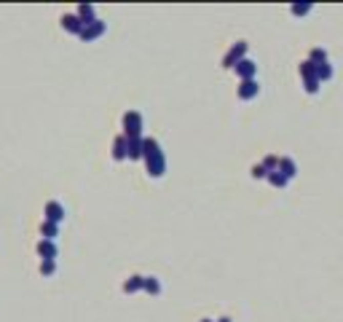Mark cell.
Segmentation results:
<instances>
[{
	"label": "cell",
	"instance_id": "obj_1",
	"mask_svg": "<svg viewBox=\"0 0 343 322\" xmlns=\"http://www.w3.org/2000/svg\"><path fill=\"white\" fill-rule=\"evenodd\" d=\"M124 137L126 140L143 137V113H137V110L124 113Z\"/></svg>",
	"mask_w": 343,
	"mask_h": 322
},
{
	"label": "cell",
	"instance_id": "obj_2",
	"mask_svg": "<svg viewBox=\"0 0 343 322\" xmlns=\"http://www.w3.org/2000/svg\"><path fill=\"white\" fill-rule=\"evenodd\" d=\"M300 78H303V89L309 91V94H316L319 91V75H316V65L314 62H309V59H306V62H300Z\"/></svg>",
	"mask_w": 343,
	"mask_h": 322
},
{
	"label": "cell",
	"instance_id": "obj_3",
	"mask_svg": "<svg viewBox=\"0 0 343 322\" xmlns=\"http://www.w3.org/2000/svg\"><path fill=\"white\" fill-rule=\"evenodd\" d=\"M241 59H247V43H244V41L233 43L231 49H228V54L223 56V67H226V70H233L236 65L241 62Z\"/></svg>",
	"mask_w": 343,
	"mask_h": 322
},
{
	"label": "cell",
	"instance_id": "obj_4",
	"mask_svg": "<svg viewBox=\"0 0 343 322\" xmlns=\"http://www.w3.org/2000/svg\"><path fill=\"white\" fill-rule=\"evenodd\" d=\"M145 166H148V175L150 177H164V175H167V156H164V150L148 156L145 159Z\"/></svg>",
	"mask_w": 343,
	"mask_h": 322
},
{
	"label": "cell",
	"instance_id": "obj_5",
	"mask_svg": "<svg viewBox=\"0 0 343 322\" xmlns=\"http://www.w3.org/2000/svg\"><path fill=\"white\" fill-rule=\"evenodd\" d=\"M105 30H108V25H105L102 19H97V22H91V25H86L84 32H80L78 38L84 41V43H89V41H97L99 35H105Z\"/></svg>",
	"mask_w": 343,
	"mask_h": 322
},
{
	"label": "cell",
	"instance_id": "obj_6",
	"mask_svg": "<svg viewBox=\"0 0 343 322\" xmlns=\"http://www.w3.org/2000/svg\"><path fill=\"white\" fill-rule=\"evenodd\" d=\"M233 70H236V75H239L241 81H255V75H257V65L252 62V59H241Z\"/></svg>",
	"mask_w": 343,
	"mask_h": 322
},
{
	"label": "cell",
	"instance_id": "obj_7",
	"mask_svg": "<svg viewBox=\"0 0 343 322\" xmlns=\"http://www.w3.org/2000/svg\"><path fill=\"white\" fill-rule=\"evenodd\" d=\"M46 220H49V223H62L65 220V207L62 204H59V201H49V204H46Z\"/></svg>",
	"mask_w": 343,
	"mask_h": 322
},
{
	"label": "cell",
	"instance_id": "obj_8",
	"mask_svg": "<svg viewBox=\"0 0 343 322\" xmlns=\"http://www.w3.org/2000/svg\"><path fill=\"white\" fill-rule=\"evenodd\" d=\"M257 94H260V83L257 81H241L239 83V100H255L257 97Z\"/></svg>",
	"mask_w": 343,
	"mask_h": 322
},
{
	"label": "cell",
	"instance_id": "obj_9",
	"mask_svg": "<svg viewBox=\"0 0 343 322\" xmlns=\"http://www.w3.org/2000/svg\"><path fill=\"white\" fill-rule=\"evenodd\" d=\"M113 159H115V161L129 159V140H126L124 135H118V137L113 140Z\"/></svg>",
	"mask_w": 343,
	"mask_h": 322
},
{
	"label": "cell",
	"instance_id": "obj_10",
	"mask_svg": "<svg viewBox=\"0 0 343 322\" xmlns=\"http://www.w3.org/2000/svg\"><path fill=\"white\" fill-rule=\"evenodd\" d=\"M62 27L67 32H73V35H80V32H84V22L78 19V14H65L62 16Z\"/></svg>",
	"mask_w": 343,
	"mask_h": 322
},
{
	"label": "cell",
	"instance_id": "obj_11",
	"mask_svg": "<svg viewBox=\"0 0 343 322\" xmlns=\"http://www.w3.org/2000/svg\"><path fill=\"white\" fill-rule=\"evenodd\" d=\"M38 255H41L43 260H56L59 250H56V244H54V242H49V239H41V242H38Z\"/></svg>",
	"mask_w": 343,
	"mask_h": 322
},
{
	"label": "cell",
	"instance_id": "obj_12",
	"mask_svg": "<svg viewBox=\"0 0 343 322\" xmlns=\"http://www.w3.org/2000/svg\"><path fill=\"white\" fill-rule=\"evenodd\" d=\"M143 288H145V277H139V274H134V277H129V279L124 282V293H129V295H132V293H139Z\"/></svg>",
	"mask_w": 343,
	"mask_h": 322
},
{
	"label": "cell",
	"instance_id": "obj_13",
	"mask_svg": "<svg viewBox=\"0 0 343 322\" xmlns=\"http://www.w3.org/2000/svg\"><path fill=\"white\" fill-rule=\"evenodd\" d=\"M279 172L287 177V180H292L295 175H298V164H295L292 159H279Z\"/></svg>",
	"mask_w": 343,
	"mask_h": 322
},
{
	"label": "cell",
	"instance_id": "obj_14",
	"mask_svg": "<svg viewBox=\"0 0 343 322\" xmlns=\"http://www.w3.org/2000/svg\"><path fill=\"white\" fill-rule=\"evenodd\" d=\"M78 19L84 22V27H86V25H91V22H97V16H94V6L80 3V6H78Z\"/></svg>",
	"mask_w": 343,
	"mask_h": 322
},
{
	"label": "cell",
	"instance_id": "obj_15",
	"mask_svg": "<svg viewBox=\"0 0 343 322\" xmlns=\"http://www.w3.org/2000/svg\"><path fill=\"white\" fill-rule=\"evenodd\" d=\"M143 140H145V137H134V140H129V159H134V161L143 159Z\"/></svg>",
	"mask_w": 343,
	"mask_h": 322
},
{
	"label": "cell",
	"instance_id": "obj_16",
	"mask_svg": "<svg viewBox=\"0 0 343 322\" xmlns=\"http://www.w3.org/2000/svg\"><path fill=\"white\" fill-rule=\"evenodd\" d=\"M41 234H43V239L54 242L56 236H59V225H56V223H49V220H43V225H41Z\"/></svg>",
	"mask_w": 343,
	"mask_h": 322
},
{
	"label": "cell",
	"instance_id": "obj_17",
	"mask_svg": "<svg viewBox=\"0 0 343 322\" xmlns=\"http://www.w3.org/2000/svg\"><path fill=\"white\" fill-rule=\"evenodd\" d=\"M145 293H150V295H158L161 293V282L156 279V277H145V288H143Z\"/></svg>",
	"mask_w": 343,
	"mask_h": 322
},
{
	"label": "cell",
	"instance_id": "obj_18",
	"mask_svg": "<svg viewBox=\"0 0 343 322\" xmlns=\"http://www.w3.org/2000/svg\"><path fill=\"white\" fill-rule=\"evenodd\" d=\"M316 75H319V81H330V78H333V65H330V62L316 65Z\"/></svg>",
	"mask_w": 343,
	"mask_h": 322
},
{
	"label": "cell",
	"instance_id": "obj_19",
	"mask_svg": "<svg viewBox=\"0 0 343 322\" xmlns=\"http://www.w3.org/2000/svg\"><path fill=\"white\" fill-rule=\"evenodd\" d=\"M268 183L274 185V188H285V185H287V177L281 175V172H271V175H268Z\"/></svg>",
	"mask_w": 343,
	"mask_h": 322
},
{
	"label": "cell",
	"instance_id": "obj_20",
	"mask_svg": "<svg viewBox=\"0 0 343 322\" xmlns=\"http://www.w3.org/2000/svg\"><path fill=\"white\" fill-rule=\"evenodd\" d=\"M309 62H314V65H322V62H327V51H325V49H311Z\"/></svg>",
	"mask_w": 343,
	"mask_h": 322
},
{
	"label": "cell",
	"instance_id": "obj_21",
	"mask_svg": "<svg viewBox=\"0 0 343 322\" xmlns=\"http://www.w3.org/2000/svg\"><path fill=\"white\" fill-rule=\"evenodd\" d=\"M263 166H266L268 175H271V172H279V159H276V156H266V159H263Z\"/></svg>",
	"mask_w": 343,
	"mask_h": 322
},
{
	"label": "cell",
	"instance_id": "obj_22",
	"mask_svg": "<svg viewBox=\"0 0 343 322\" xmlns=\"http://www.w3.org/2000/svg\"><path fill=\"white\" fill-rule=\"evenodd\" d=\"M56 271V260H41V274L43 277H51Z\"/></svg>",
	"mask_w": 343,
	"mask_h": 322
},
{
	"label": "cell",
	"instance_id": "obj_23",
	"mask_svg": "<svg viewBox=\"0 0 343 322\" xmlns=\"http://www.w3.org/2000/svg\"><path fill=\"white\" fill-rule=\"evenodd\" d=\"M252 177H255V180H268L266 166H263V164H255V166H252Z\"/></svg>",
	"mask_w": 343,
	"mask_h": 322
},
{
	"label": "cell",
	"instance_id": "obj_24",
	"mask_svg": "<svg viewBox=\"0 0 343 322\" xmlns=\"http://www.w3.org/2000/svg\"><path fill=\"white\" fill-rule=\"evenodd\" d=\"M309 11H311V3H295V6H292V14H295V16H306Z\"/></svg>",
	"mask_w": 343,
	"mask_h": 322
},
{
	"label": "cell",
	"instance_id": "obj_25",
	"mask_svg": "<svg viewBox=\"0 0 343 322\" xmlns=\"http://www.w3.org/2000/svg\"><path fill=\"white\" fill-rule=\"evenodd\" d=\"M217 322H231V319H228V317H223V319H217Z\"/></svg>",
	"mask_w": 343,
	"mask_h": 322
},
{
	"label": "cell",
	"instance_id": "obj_26",
	"mask_svg": "<svg viewBox=\"0 0 343 322\" xmlns=\"http://www.w3.org/2000/svg\"><path fill=\"white\" fill-rule=\"evenodd\" d=\"M201 322H215V319H201Z\"/></svg>",
	"mask_w": 343,
	"mask_h": 322
}]
</instances>
